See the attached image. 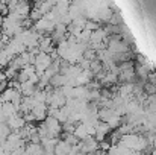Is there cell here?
<instances>
[{
	"mask_svg": "<svg viewBox=\"0 0 156 155\" xmlns=\"http://www.w3.org/2000/svg\"><path fill=\"white\" fill-rule=\"evenodd\" d=\"M97 116H99V120H100V122H105V123H106V122L114 116V109H111V108H99Z\"/></svg>",
	"mask_w": 156,
	"mask_h": 155,
	"instance_id": "cell-6",
	"label": "cell"
},
{
	"mask_svg": "<svg viewBox=\"0 0 156 155\" xmlns=\"http://www.w3.org/2000/svg\"><path fill=\"white\" fill-rule=\"evenodd\" d=\"M62 140L68 145V146H76V145H79V140L74 137V134H67V132H64V135H62Z\"/></svg>",
	"mask_w": 156,
	"mask_h": 155,
	"instance_id": "cell-8",
	"label": "cell"
},
{
	"mask_svg": "<svg viewBox=\"0 0 156 155\" xmlns=\"http://www.w3.org/2000/svg\"><path fill=\"white\" fill-rule=\"evenodd\" d=\"M26 155H44V149L41 145H35V143H29L24 148Z\"/></svg>",
	"mask_w": 156,
	"mask_h": 155,
	"instance_id": "cell-3",
	"label": "cell"
},
{
	"mask_svg": "<svg viewBox=\"0 0 156 155\" xmlns=\"http://www.w3.org/2000/svg\"><path fill=\"white\" fill-rule=\"evenodd\" d=\"M47 105L46 103H37L34 108H32V116H34V119H35V122H41V120H44L46 117H47Z\"/></svg>",
	"mask_w": 156,
	"mask_h": 155,
	"instance_id": "cell-2",
	"label": "cell"
},
{
	"mask_svg": "<svg viewBox=\"0 0 156 155\" xmlns=\"http://www.w3.org/2000/svg\"><path fill=\"white\" fill-rule=\"evenodd\" d=\"M73 134H74V137H76L79 142H82V140H85V138L88 137V134H87V128H85L83 123H77L76 128H74V131H73Z\"/></svg>",
	"mask_w": 156,
	"mask_h": 155,
	"instance_id": "cell-5",
	"label": "cell"
},
{
	"mask_svg": "<svg viewBox=\"0 0 156 155\" xmlns=\"http://www.w3.org/2000/svg\"><path fill=\"white\" fill-rule=\"evenodd\" d=\"M6 125H8V128L11 129V132H17V131H20L23 126H26V122H24L23 116H21L20 113H17L15 116H12V117H9V119L6 120Z\"/></svg>",
	"mask_w": 156,
	"mask_h": 155,
	"instance_id": "cell-1",
	"label": "cell"
},
{
	"mask_svg": "<svg viewBox=\"0 0 156 155\" xmlns=\"http://www.w3.org/2000/svg\"><path fill=\"white\" fill-rule=\"evenodd\" d=\"M71 151V146H68L64 140H59L55 146V155H68Z\"/></svg>",
	"mask_w": 156,
	"mask_h": 155,
	"instance_id": "cell-4",
	"label": "cell"
},
{
	"mask_svg": "<svg viewBox=\"0 0 156 155\" xmlns=\"http://www.w3.org/2000/svg\"><path fill=\"white\" fill-rule=\"evenodd\" d=\"M6 120H8V119L5 117V114H3L2 109H0V125H2V123H6Z\"/></svg>",
	"mask_w": 156,
	"mask_h": 155,
	"instance_id": "cell-9",
	"label": "cell"
},
{
	"mask_svg": "<svg viewBox=\"0 0 156 155\" xmlns=\"http://www.w3.org/2000/svg\"><path fill=\"white\" fill-rule=\"evenodd\" d=\"M0 109H2V113L5 114V117H6V119H9V117H12V116H15V114H17L15 108L12 106V103L11 102L2 103V105H0Z\"/></svg>",
	"mask_w": 156,
	"mask_h": 155,
	"instance_id": "cell-7",
	"label": "cell"
}]
</instances>
